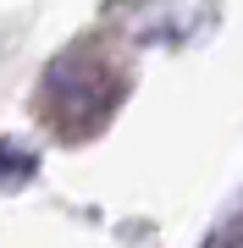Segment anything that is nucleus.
Masks as SVG:
<instances>
[{
	"label": "nucleus",
	"instance_id": "nucleus-1",
	"mask_svg": "<svg viewBox=\"0 0 243 248\" xmlns=\"http://www.w3.org/2000/svg\"><path fill=\"white\" fill-rule=\"evenodd\" d=\"M39 99H45V122H55L66 138H83L105 127V116L122 105V78L99 55H61L39 83Z\"/></svg>",
	"mask_w": 243,
	"mask_h": 248
}]
</instances>
